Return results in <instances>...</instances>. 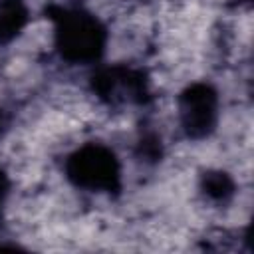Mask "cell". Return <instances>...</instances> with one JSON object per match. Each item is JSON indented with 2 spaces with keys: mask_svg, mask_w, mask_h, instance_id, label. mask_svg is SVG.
Listing matches in <instances>:
<instances>
[{
  "mask_svg": "<svg viewBox=\"0 0 254 254\" xmlns=\"http://www.w3.org/2000/svg\"><path fill=\"white\" fill-rule=\"evenodd\" d=\"M56 46L64 60L89 64L103 52L105 30L95 16L81 10H67L56 24Z\"/></svg>",
  "mask_w": 254,
  "mask_h": 254,
  "instance_id": "6da1fadb",
  "label": "cell"
},
{
  "mask_svg": "<svg viewBox=\"0 0 254 254\" xmlns=\"http://www.w3.org/2000/svg\"><path fill=\"white\" fill-rule=\"evenodd\" d=\"M67 177L85 190H113L119 185V165L115 155L103 145H85L77 149L65 165Z\"/></svg>",
  "mask_w": 254,
  "mask_h": 254,
  "instance_id": "7a4b0ae2",
  "label": "cell"
},
{
  "mask_svg": "<svg viewBox=\"0 0 254 254\" xmlns=\"http://www.w3.org/2000/svg\"><path fill=\"white\" fill-rule=\"evenodd\" d=\"M218 95L208 83H192L179 95V121L192 139L206 137L216 123Z\"/></svg>",
  "mask_w": 254,
  "mask_h": 254,
  "instance_id": "3957f363",
  "label": "cell"
},
{
  "mask_svg": "<svg viewBox=\"0 0 254 254\" xmlns=\"http://www.w3.org/2000/svg\"><path fill=\"white\" fill-rule=\"evenodd\" d=\"M28 20L24 0H0V44L14 40Z\"/></svg>",
  "mask_w": 254,
  "mask_h": 254,
  "instance_id": "277c9868",
  "label": "cell"
},
{
  "mask_svg": "<svg viewBox=\"0 0 254 254\" xmlns=\"http://www.w3.org/2000/svg\"><path fill=\"white\" fill-rule=\"evenodd\" d=\"M200 189L202 192L210 198V200H216V202H224L226 198L232 196L234 192V183L232 179L222 173V171H208L202 175V181H200Z\"/></svg>",
  "mask_w": 254,
  "mask_h": 254,
  "instance_id": "5b68a950",
  "label": "cell"
},
{
  "mask_svg": "<svg viewBox=\"0 0 254 254\" xmlns=\"http://www.w3.org/2000/svg\"><path fill=\"white\" fill-rule=\"evenodd\" d=\"M6 192H8V181H6V175L0 169V204H2V200L6 196Z\"/></svg>",
  "mask_w": 254,
  "mask_h": 254,
  "instance_id": "8992f818",
  "label": "cell"
}]
</instances>
